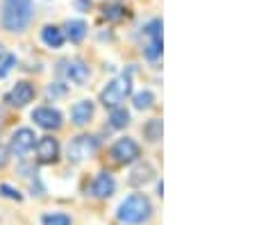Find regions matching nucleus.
<instances>
[{
    "label": "nucleus",
    "mask_w": 257,
    "mask_h": 225,
    "mask_svg": "<svg viewBox=\"0 0 257 225\" xmlns=\"http://www.w3.org/2000/svg\"><path fill=\"white\" fill-rule=\"evenodd\" d=\"M151 214H153L151 200H148L144 193H135V196L125 198V200L121 202V207H118V211H116V218L127 225H139L151 218Z\"/></svg>",
    "instance_id": "f03ea898"
},
{
    "label": "nucleus",
    "mask_w": 257,
    "mask_h": 225,
    "mask_svg": "<svg viewBox=\"0 0 257 225\" xmlns=\"http://www.w3.org/2000/svg\"><path fill=\"white\" fill-rule=\"evenodd\" d=\"M0 57H3V48H0Z\"/></svg>",
    "instance_id": "a878e982"
},
{
    "label": "nucleus",
    "mask_w": 257,
    "mask_h": 225,
    "mask_svg": "<svg viewBox=\"0 0 257 225\" xmlns=\"http://www.w3.org/2000/svg\"><path fill=\"white\" fill-rule=\"evenodd\" d=\"M32 121L44 130H57L62 127V114L53 107H39L32 112Z\"/></svg>",
    "instance_id": "1a4fd4ad"
},
{
    "label": "nucleus",
    "mask_w": 257,
    "mask_h": 225,
    "mask_svg": "<svg viewBox=\"0 0 257 225\" xmlns=\"http://www.w3.org/2000/svg\"><path fill=\"white\" fill-rule=\"evenodd\" d=\"M144 32H146V37H148V44H146V57L157 59L162 55V23L160 21H153V23H148V28H146Z\"/></svg>",
    "instance_id": "0eeeda50"
},
{
    "label": "nucleus",
    "mask_w": 257,
    "mask_h": 225,
    "mask_svg": "<svg viewBox=\"0 0 257 225\" xmlns=\"http://www.w3.org/2000/svg\"><path fill=\"white\" fill-rule=\"evenodd\" d=\"M64 93H66V87H62V84H50L48 87L50 98H57V96H64Z\"/></svg>",
    "instance_id": "b1692460"
},
{
    "label": "nucleus",
    "mask_w": 257,
    "mask_h": 225,
    "mask_svg": "<svg viewBox=\"0 0 257 225\" xmlns=\"http://www.w3.org/2000/svg\"><path fill=\"white\" fill-rule=\"evenodd\" d=\"M155 171H153L151 164H137L130 173V184L132 186H141V184H148L153 180Z\"/></svg>",
    "instance_id": "4468645a"
},
{
    "label": "nucleus",
    "mask_w": 257,
    "mask_h": 225,
    "mask_svg": "<svg viewBox=\"0 0 257 225\" xmlns=\"http://www.w3.org/2000/svg\"><path fill=\"white\" fill-rule=\"evenodd\" d=\"M14 64H16V57H14V55H7V57L0 62V78H5V75L12 71V66H14Z\"/></svg>",
    "instance_id": "412c9836"
},
{
    "label": "nucleus",
    "mask_w": 257,
    "mask_h": 225,
    "mask_svg": "<svg viewBox=\"0 0 257 225\" xmlns=\"http://www.w3.org/2000/svg\"><path fill=\"white\" fill-rule=\"evenodd\" d=\"M153 105V93L151 91H141L135 96V107L137 109H148Z\"/></svg>",
    "instance_id": "6ab92c4d"
},
{
    "label": "nucleus",
    "mask_w": 257,
    "mask_h": 225,
    "mask_svg": "<svg viewBox=\"0 0 257 225\" xmlns=\"http://www.w3.org/2000/svg\"><path fill=\"white\" fill-rule=\"evenodd\" d=\"M114 177L109 175V173H98L96 175V180H93V184H91V196H96V198H109L114 193Z\"/></svg>",
    "instance_id": "f8f14e48"
},
{
    "label": "nucleus",
    "mask_w": 257,
    "mask_h": 225,
    "mask_svg": "<svg viewBox=\"0 0 257 225\" xmlns=\"http://www.w3.org/2000/svg\"><path fill=\"white\" fill-rule=\"evenodd\" d=\"M121 7H118V5H112V7H105V16H107V19H112V21H116V19H121Z\"/></svg>",
    "instance_id": "5701e85b"
},
{
    "label": "nucleus",
    "mask_w": 257,
    "mask_h": 225,
    "mask_svg": "<svg viewBox=\"0 0 257 225\" xmlns=\"http://www.w3.org/2000/svg\"><path fill=\"white\" fill-rule=\"evenodd\" d=\"M32 98H34V87L30 82H19L7 93V103L12 107H25L28 103H32Z\"/></svg>",
    "instance_id": "9d476101"
},
{
    "label": "nucleus",
    "mask_w": 257,
    "mask_h": 225,
    "mask_svg": "<svg viewBox=\"0 0 257 225\" xmlns=\"http://www.w3.org/2000/svg\"><path fill=\"white\" fill-rule=\"evenodd\" d=\"M0 191H3V196H7V198H12V200H21V193L16 189H12L10 184H0Z\"/></svg>",
    "instance_id": "4be33fe9"
},
{
    "label": "nucleus",
    "mask_w": 257,
    "mask_h": 225,
    "mask_svg": "<svg viewBox=\"0 0 257 225\" xmlns=\"http://www.w3.org/2000/svg\"><path fill=\"white\" fill-rule=\"evenodd\" d=\"M37 157H39L41 164H53L57 162L59 157V143L53 137H41L37 143Z\"/></svg>",
    "instance_id": "9b49d317"
},
{
    "label": "nucleus",
    "mask_w": 257,
    "mask_h": 225,
    "mask_svg": "<svg viewBox=\"0 0 257 225\" xmlns=\"http://www.w3.org/2000/svg\"><path fill=\"white\" fill-rule=\"evenodd\" d=\"M7 162H10V148L0 146V168L7 166Z\"/></svg>",
    "instance_id": "393cba45"
},
{
    "label": "nucleus",
    "mask_w": 257,
    "mask_h": 225,
    "mask_svg": "<svg viewBox=\"0 0 257 225\" xmlns=\"http://www.w3.org/2000/svg\"><path fill=\"white\" fill-rule=\"evenodd\" d=\"M127 123H130V112L123 107H112V116H109V125L116 127V130H121V127H125Z\"/></svg>",
    "instance_id": "f3484780"
},
{
    "label": "nucleus",
    "mask_w": 257,
    "mask_h": 225,
    "mask_svg": "<svg viewBox=\"0 0 257 225\" xmlns=\"http://www.w3.org/2000/svg\"><path fill=\"white\" fill-rule=\"evenodd\" d=\"M87 35V23L84 21H68L66 23V37L73 44H80Z\"/></svg>",
    "instance_id": "dca6fc26"
},
{
    "label": "nucleus",
    "mask_w": 257,
    "mask_h": 225,
    "mask_svg": "<svg viewBox=\"0 0 257 225\" xmlns=\"http://www.w3.org/2000/svg\"><path fill=\"white\" fill-rule=\"evenodd\" d=\"M146 137H148V141H160L162 139V121H151L148 125H146Z\"/></svg>",
    "instance_id": "a211bd4d"
},
{
    "label": "nucleus",
    "mask_w": 257,
    "mask_h": 225,
    "mask_svg": "<svg viewBox=\"0 0 257 225\" xmlns=\"http://www.w3.org/2000/svg\"><path fill=\"white\" fill-rule=\"evenodd\" d=\"M41 39H44V44L48 46V48H62L64 32L57 28V25H46V28L41 30Z\"/></svg>",
    "instance_id": "2eb2a0df"
},
{
    "label": "nucleus",
    "mask_w": 257,
    "mask_h": 225,
    "mask_svg": "<svg viewBox=\"0 0 257 225\" xmlns=\"http://www.w3.org/2000/svg\"><path fill=\"white\" fill-rule=\"evenodd\" d=\"M34 139L37 137H34V132L30 130V127H21V130H16V132L12 134V143H10L12 152L19 155V157L28 155V152L34 148Z\"/></svg>",
    "instance_id": "6e6552de"
},
{
    "label": "nucleus",
    "mask_w": 257,
    "mask_h": 225,
    "mask_svg": "<svg viewBox=\"0 0 257 225\" xmlns=\"http://www.w3.org/2000/svg\"><path fill=\"white\" fill-rule=\"evenodd\" d=\"M0 21L10 32L25 30L28 23L32 21V0H5Z\"/></svg>",
    "instance_id": "f257e3e1"
},
{
    "label": "nucleus",
    "mask_w": 257,
    "mask_h": 225,
    "mask_svg": "<svg viewBox=\"0 0 257 225\" xmlns=\"http://www.w3.org/2000/svg\"><path fill=\"white\" fill-rule=\"evenodd\" d=\"M44 225H71V218L66 214H46Z\"/></svg>",
    "instance_id": "aec40b11"
},
{
    "label": "nucleus",
    "mask_w": 257,
    "mask_h": 225,
    "mask_svg": "<svg viewBox=\"0 0 257 225\" xmlns=\"http://www.w3.org/2000/svg\"><path fill=\"white\" fill-rule=\"evenodd\" d=\"M93 116V103L91 100H80V103L73 105L71 109V118L75 125H87Z\"/></svg>",
    "instance_id": "ddd939ff"
},
{
    "label": "nucleus",
    "mask_w": 257,
    "mask_h": 225,
    "mask_svg": "<svg viewBox=\"0 0 257 225\" xmlns=\"http://www.w3.org/2000/svg\"><path fill=\"white\" fill-rule=\"evenodd\" d=\"M139 146H137V141H132V139H118L116 143H114L112 148V157L116 164H130L135 162L137 157H139Z\"/></svg>",
    "instance_id": "423d86ee"
},
{
    "label": "nucleus",
    "mask_w": 257,
    "mask_h": 225,
    "mask_svg": "<svg viewBox=\"0 0 257 225\" xmlns=\"http://www.w3.org/2000/svg\"><path fill=\"white\" fill-rule=\"evenodd\" d=\"M98 148V139L96 137H89V134H80L75 137L66 148V155H68V162L73 164H80L84 162L87 157H91Z\"/></svg>",
    "instance_id": "20e7f679"
},
{
    "label": "nucleus",
    "mask_w": 257,
    "mask_h": 225,
    "mask_svg": "<svg viewBox=\"0 0 257 225\" xmlns=\"http://www.w3.org/2000/svg\"><path fill=\"white\" fill-rule=\"evenodd\" d=\"M130 91H132L130 78H127V75H121V78L112 80V82L102 89L100 103L105 105V107H118V105H121L123 100L130 96Z\"/></svg>",
    "instance_id": "7ed1b4c3"
},
{
    "label": "nucleus",
    "mask_w": 257,
    "mask_h": 225,
    "mask_svg": "<svg viewBox=\"0 0 257 225\" xmlns=\"http://www.w3.org/2000/svg\"><path fill=\"white\" fill-rule=\"evenodd\" d=\"M57 71L62 78H66L73 84H84L89 80V66L80 59H64V62H59Z\"/></svg>",
    "instance_id": "39448f33"
}]
</instances>
